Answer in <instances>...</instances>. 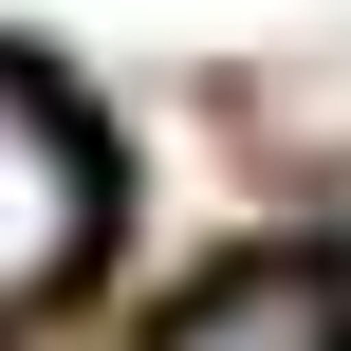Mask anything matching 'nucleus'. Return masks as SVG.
Returning <instances> with one entry per match:
<instances>
[{"label": "nucleus", "instance_id": "obj_3", "mask_svg": "<svg viewBox=\"0 0 351 351\" xmlns=\"http://www.w3.org/2000/svg\"><path fill=\"white\" fill-rule=\"evenodd\" d=\"M0 351H37V333H0Z\"/></svg>", "mask_w": 351, "mask_h": 351}, {"label": "nucleus", "instance_id": "obj_1", "mask_svg": "<svg viewBox=\"0 0 351 351\" xmlns=\"http://www.w3.org/2000/svg\"><path fill=\"white\" fill-rule=\"evenodd\" d=\"M111 222H130V167H111L93 93L0 37V333L74 315V296L111 278Z\"/></svg>", "mask_w": 351, "mask_h": 351}, {"label": "nucleus", "instance_id": "obj_2", "mask_svg": "<svg viewBox=\"0 0 351 351\" xmlns=\"http://www.w3.org/2000/svg\"><path fill=\"white\" fill-rule=\"evenodd\" d=\"M130 351H351V278L333 259H222L185 315H148Z\"/></svg>", "mask_w": 351, "mask_h": 351}]
</instances>
